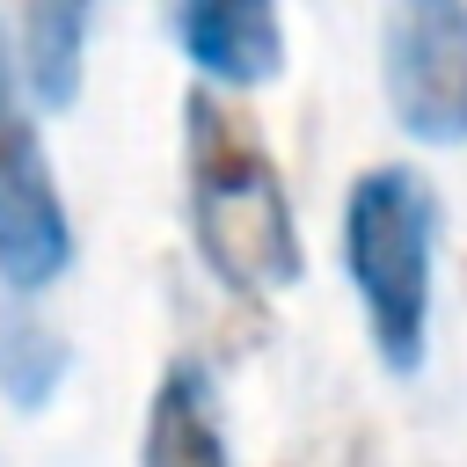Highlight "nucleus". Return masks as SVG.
Returning <instances> with one entry per match:
<instances>
[{
	"mask_svg": "<svg viewBox=\"0 0 467 467\" xmlns=\"http://www.w3.org/2000/svg\"><path fill=\"white\" fill-rule=\"evenodd\" d=\"M66 263H73V219L51 182L36 117L22 88L7 80V51H0V285L22 299V292L58 285Z\"/></svg>",
	"mask_w": 467,
	"mask_h": 467,
	"instance_id": "20e7f679",
	"label": "nucleus"
},
{
	"mask_svg": "<svg viewBox=\"0 0 467 467\" xmlns=\"http://www.w3.org/2000/svg\"><path fill=\"white\" fill-rule=\"evenodd\" d=\"M139 467H234L226 431H219V394H212V372L197 358H175L153 379Z\"/></svg>",
	"mask_w": 467,
	"mask_h": 467,
	"instance_id": "423d86ee",
	"label": "nucleus"
},
{
	"mask_svg": "<svg viewBox=\"0 0 467 467\" xmlns=\"http://www.w3.org/2000/svg\"><path fill=\"white\" fill-rule=\"evenodd\" d=\"M438 197L416 168H365L343 197V270L387 372H416L431 343Z\"/></svg>",
	"mask_w": 467,
	"mask_h": 467,
	"instance_id": "f03ea898",
	"label": "nucleus"
},
{
	"mask_svg": "<svg viewBox=\"0 0 467 467\" xmlns=\"http://www.w3.org/2000/svg\"><path fill=\"white\" fill-rule=\"evenodd\" d=\"M95 0H22V88L36 109H73Z\"/></svg>",
	"mask_w": 467,
	"mask_h": 467,
	"instance_id": "0eeeda50",
	"label": "nucleus"
},
{
	"mask_svg": "<svg viewBox=\"0 0 467 467\" xmlns=\"http://www.w3.org/2000/svg\"><path fill=\"white\" fill-rule=\"evenodd\" d=\"M175 44L212 88H270L285 73L277 0H175Z\"/></svg>",
	"mask_w": 467,
	"mask_h": 467,
	"instance_id": "39448f33",
	"label": "nucleus"
},
{
	"mask_svg": "<svg viewBox=\"0 0 467 467\" xmlns=\"http://www.w3.org/2000/svg\"><path fill=\"white\" fill-rule=\"evenodd\" d=\"M58 379H66V336L44 328L22 299H0V394L22 416H36L58 394Z\"/></svg>",
	"mask_w": 467,
	"mask_h": 467,
	"instance_id": "6e6552de",
	"label": "nucleus"
},
{
	"mask_svg": "<svg viewBox=\"0 0 467 467\" xmlns=\"http://www.w3.org/2000/svg\"><path fill=\"white\" fill-rule=\"evenodd\" d=\"M387 109L416 146L467 139V0H387L379 29Z\"/></svg>",
	"mask_w": 467,
	"mask_h": 467,
	"instance_id": "7ed1b4c3",
	"label": "nucleus"
},
{
	"mask_svg": "<svg viewBox=\"0 0 467 467\" xmlns=\"http://www.w3.org/2000/svg\"><path fill=\"white\" fill-rule=\"evenodd\" d=\"M182 182H190V234L212 277L241 299H270L299 285V219L292 190L263 146V131L219 102L212 88H190L182 102Z\"/></svg>",
	"mask_w": 467,
	"mask_h": 467,
	"instance_id": "f257e3e1",
	"label": "nucleus"
}]
</instances>
